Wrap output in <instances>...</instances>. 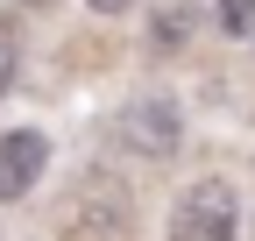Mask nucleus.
Returning a JSON list of instances; mask_svg holds the SVG:
<instances>
[{"mask_svg":"<svg viewBox=\"0 0 255 241\" xmlns=\"http://www.w3.org/2000/svg\"><path fill=\"white\" fill-rule=\"evenodd\" d=\"M234 227H241V199L227 177H199L170 206V241H234Z\"/></svg>","mask_w":255,"mask_h":241,"instance_id":"nucleus-1","label":"nucleus"},{"mask_svg":"<svg viewBox=\"0 0 255 241\" xmlns=\"http://www.w3.org/2000/svg\"><path fill=\"white\" fill-rule=\"evenodd\" d=\"M114 142L128 149V156H142V163H170L177 142H184L177 100H128V107L114 114Z\"/></svg>","mask_w":255,"mask_h":241,"instance_id":"nucleus-2","label":"nucleus"},{"mask_svg":"<svg viewBox=\"0 0 255 241\" xmlns=\"http://www.w3.org/2000/svg\"><path fill=\"white\" fill-rule=\"evenodd\" d=\"M64 241H128V199L107 177H92V185L64 206Z\"/></svg>","mask_w":255,"mask_h":241,"instance_id":"nucleus-3","label":"nucleus"},{"mask_svg":"<svg viewBox=\"0 0 255 241\" xmlns=\"http://www.w3.org/2000/svg\"><path fill=\"white\" fill-rule=\"evenodd\" d=\"M43 163H50V142L36 128H7V135H0V206H14V199L36 192Z\"/></svg>","mask_w":255,"mask_h":241,"instance_id":"nucleus-4","label":"nucleus"},{"mask_svg":"<svg viewBox=\"0 0 255 241\" xmlns=\"http://www.w3.org/2000/svg\"><path fill=\"white\" fill-rule=\"evenodd\" d=\"M191 28H199V7L191 0H149V43L156 50H184Z\"/></svg>","mask_w":255,"mask_h":241,"instance_id":"nucleus-5","label":"nucleus"},{"mask_svg":"<svg viewBox=\"0 0 255 241\" xmlns=\"http://www.w3.org/2000/svg\"><path fill=\"white\" fill-rule=\"evenodd\" d=\"M220 28L227 36H255V0H220Z\"/></svg>","mask_w":255,"mask_h":241,"instance_id":"nucleus-6","label":"nucleus"},{"mask_svg":"<svg viewBox=\"0 0 255 241\" xmlns=\"http://www.w3.org/2000/svg\"><path fill=\"white\" fill-rule=\"evenodd\" d=\"M14 64H21V36H14V21H0V93L14 85Z\"/></svg>","mask_w":255,"mask_h":241,"instance_id":"nucleus-7","label":"nucleus"},{"mask_svg":"<svg viewBox=\"0 0 255 241\" xmlns=\"http://www.w3.org/2000/svg\"><path fill=\"white\" fill-rule=\"evenodd\" d=\"M85 7H92V14H128L135 0H85Z\"/></svg>","mask_w":255,"mask_h":241,"instance_id":"nucleus-8","label":"nucleus"}]
</instances>
